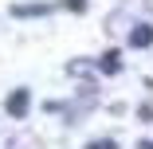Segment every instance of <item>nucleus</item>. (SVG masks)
<instances>
[{
    "instance_id": "obj_1",
    "label": "nucleus",
    "mask_w": 153,
    "mask_h": 149,
    "mask_svg": "<svg viewBox=\"0 0 153 149\" xmlns=\"http://www.w3.org/2000/svg\"><path fill=\"white\" fill-rule=\"evenodd\" d=\"M27 102H32V98H27L24 86L12 90V94H8V114H12V118H24V114H27Z\"/></svg>"
},
{
    "instance_id": "obj_2",
    "label": "nucleus",
    "mask_w": 153,
    "mask_h": 149,
    "mask_svg": "<svg viewBox=\"0 0 153 149\" xmlns=\"http://www.w3.org/2000/svg\"><path fill=\"white\" fill-rule=\"evenodd\" d=\"M130 43H134V47H149V43H153V27H149V24H137L134 32H130Z\"/></svg>"
},
{
    "instance_id": "obj_3",
    "label": "nucleus",
    "mask_w": 153,
    "mask_h": 149,
    "mask_svg": "<svg viewBox=\"0 0 153 149\" xmlns=\"http://www.w3.org/2000/svg\"><path fill=\"white\" fill-rule=\"evenodd\" d=\"M98 67H102V75H118V71H122V55H118V51H106V55L98 59Z\"/></svg>"
},
{
    "instance_id": "obj_4",
    "label": "nucleus",
    "mask_w": 153,
    "mask_h": 149,
    "mask_svg": "<svg viewBox=\"0 0 153 149\" xmlns=\"http://www.w3.org/2000/svg\"><path fill=\"white\" fill-rule=\"evenodd\" d=\"M43 12H51V4H16L12 8V16H43Z\"/></svg>"
},
{
    "instance_id": "obj_5",
    "label": "nucleus",
    "mask_w": 153,
    "mask_h": 149,
    "mask_svg": "<svg viewBox=\"0 0 153 149\" xmlns=\"http://www.w3.org/2000/svg\"><path fill=\"white\" fill-rule=\"evenodd\" d=\"M137 118H141V122H153V106H141V110H137Z\"/></svg>"
},
{
    "instance_id": "obj_6",
    "label": "nucleus",
    "mask_w": 153,
    "mask_h": 149,
    "mask_svg": "<svg viewBox=\"0 0 153 149\" xmlns=\"http://www.w3.org/2000/svg\"><path fill=\"white\" fill-rule=\"evenodd\" d=\"M90 149H118V145H114V141H94Z\"/></svg>"
},
{
    "instance_id": "obj_7",
    "label": "nucleus",
    "mask_w": 153,
    "mask_h": 149,
    "mask_svg": "<svg viewBox=\"0 0 153 149\" xmlns=\"http://www.w3.org/2000/svg\"><path fill=\"white\" fill-rule=\"evenodd\" d=\"M137 149H153V141H137Z\"/></svg>"
}]
</instances>
